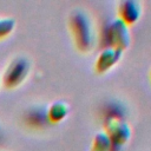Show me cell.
<instances>
[{
  "label": "cell",
  "instance_id": "obj_1",
  "mask_svg": "<svg viewBox=\"0 0 151 151\" xmlns=\"http://www.w3.org/2000/svg\"><path fill=\"white\" fill-rule=\"evenodd\" d=\"M70 29L78 50L87 52L92 48L94 42V32L91 19L83 9H74L68 18Z\"/></svg>",
  "mask_w": 151,
  "mask_h": 151
},
{
  "label": "cell",
  "instance_id": "obj_2",
  "mask_svg": "<svg viewBox=\"0 0 151 151\" xmlns=\"http://www.w3.org/2000/svg\"><path fill=\"white\" fill-rule=\"evenodd\" d=\"M103 40H105L106 47H111L123 52V50H125L130 45V32L127 25L119 18L112 20L105 26Z\"/></svg>",
  "mask_w": 151,
  "mask_h": 151
},
{
  "label": "cell",
  "instance_id": "obj_3",
  "mask_svg": "<svg viewBox=\"0 0 151 151\" xmlns=\"http://www.w3.org/2000/svg\"><path fill=\"white\" fill-rule=\"evenodd\" d=\"M105 133L107 134L111 149L110 151H119V149L130 139L131 137V129L130 126L120 119H110L104 122Z\"/></svg>",
  "mask_w": 151,
  "mask_h": 151
},
{
  "label": "cell",
  "instance_id": "obj_4",
  "mask_svg": "<svg viewBox=\"0 0 151 151\" xmlns=\"http://www.w3.org/2000/svg\"><path fill=\"white\" fill-rule=\"evenodd\" d=\"M29 71V63L24 57H18L11 61L4 73V84L7 87H15L20 85L27 77Z\"/></svg>",
  "mask_w": 151,
  "mask_h": 151
},
{
  "label": "cell",
  "instance_id": "obj_5",
  "mask_svg": "<svg viewBox=\"0 0 151 151\" xmlns=\"http://www.w3.org/2000/svg\"><path fill=\"white\" fill-rule=\"evenodd\" d=\"M119 19L125 22L126 25H132L138 21L142 14V6L138 1L134 0H126L119 4Z\"/></svg>",
  "mask_w": 151,
  "mask_h": 151
},
{
  "label": "cell",
  "instance_id": "obj_6",
  "mask_svg": "<svg viewBox=\"0 0 151 151\" xmlns=\"http://www.w3.org/2000/svg\"><path fill=\"white\" fill-rule=\"evenodd\" d=\"M122 51H118V50H114V48H111V47H106L104 48L100 54L98 55L97 58V61H96V70L98 73H104L106 71H109L112 66H114L118 60L120 59V55H122Z\"/></svg>",
  "mask_w": 151,
  "mask_h": 151
},
{
  "label": "cell",
  "instance_id": "obj_7",
  "mask_svg": "<svg viewBox=\"0 0 151 151\" xmlns=\"http://www.w3.org/2000/svg\"><path fill=\"white\" fill-rule=\"evenodd\" d=\"M125 114H126L125 106L120 101H117V100H109L101 107V116L104 118V122L110 120V119L124 120Z\"/></svg>",
  "mask_w": 151,
  "mask_h": 151
},
{
  "label": "cell",
  "instance_id": "obj_8",
  "mask_svg": "<svg viewBox=\"0 0 151 151\" xmlns=\"http://www.w3.org/2000/svg\"><path fill=\"white\" fill-rule=\"evenodd\" d=\"M26 120L29 125H32L34 127H44L50 123L48 118H47V111L41 106L32 107L27 112Z\"/></svg>",
  "mask_w": 151,
  "mask_h": 151
},
{
  "label": "cell",
  "instance_id": "obj_9",
  "mask_svg": "<svg viewBox=\"0 0 151 151\" xmlns=\"http://www.w3.org/2000/svg\"><path fill=\"white\" fill-rule=\"evenodd\" d=\"M68 113V106L64 101L53 103L47 110V118L50 123H58L63 120Z\"/></svg>",
  "mask_w": 151,
  "mask_h": 151
},
{
  "label": "cell",
  "instance_id": "obj_10",
  "mask_svg": "<svg viewBox=\"0 0 151 151\" xmlns=\"http://www.w3.org/2000/svg\"><path fill=\"white\" fill-rule=\"evenodd\" d=\"M111 143L105 132H99L94 136L91 151H110Z\"/></svg>",
  "mask_w": 151,
  "mask_h": 151
},
{
  "label": "cell",
  "instance_id": "obj_11",
  "mask_svg": "<svg viewBox=\"0 0 151 151\" xmlns=\"http://www.w3.org/2000/svg\"><path fill=\"white\" fill-rule=\"evenodd\" d=\"M14 27L13 19H0V39L8 35Z\"/></svg>",
  "mask_w": 151,
  "mask_h": 151
},
{
  "label": "cell",
  "instance_id": "obj_12",
  "mask_svg": "<svg viewBox=\"0 0 151 151\" xmlns=\"http://www.w3.org/2000/svg\"><path fill=\"white\" fill-rule=\"evenodd\" d=\"M150 74H151V73H150Z\"/></svg>",
  "mask_w": 151,
  "mask_h": 151
}]
</instances>
